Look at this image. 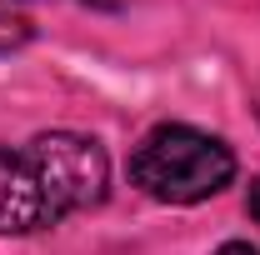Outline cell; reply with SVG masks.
<instances>
[{
    "instance_id": "cell-4",
    "label": "cell",
    "mask_w": 260,
    "mask_h": 255,
    "mask_svg": "<svg viewBox=\"0 0 260 255\" xmlns=\"http://www.w3.org/2000/svg\"><path fill=\"white\" fill-rule=\"evenodd\" d=\"M25 40H30V25L20 15H0V55L15 50V45H25Z\"/></svg>"
},
{
    "instance_id": "cell-3",
    "label": "cell",
    "mask_w": 260,
    "mask_h": 255,
    "mask_svg": "<svg viewBox=\"0 0 260 255\" xmlns=\"http://www.w3.org/2000/svg\"><path fill=\"white\" fill-rule=\"evenodd\" d=\"M40 225H55V210L35 180L25 150L0 145V235H30Z\"/></svg>"
},
{
    "instance_id": "cell-6",
    "label": "cell",
    "mask_w": 260,
    "mask_h": 255,
    "mask_svg": "<svg viewBox=\"0 0 260 255\" xmlns=\"http://www.w3.org/2000/svg\"><path fill=\"white\" fill-rule=\"evenodd\" d=\"M245 205H250V215H255V220H260V180H255V185H250V195H245Z\"/></svg>"
},
{
    "instance_id": "cell-7",
    "label": "cell",
    "mask_w": 260,
    "mask_h": 255,
    "mask_svg": "<svg viewBox=\"0 0 260 255\" xmlns=\"http://www.w3.org/2000/svg\"><path fill=\"white\" fill-rule=\"evenodd\" d=\"M85 5H100V10H115V5H125V0H85Z\"/></svg>"
},
{
    "instance_id": "cell-1",
    "label": "cell",
    "mask_w": 260,
    "mask_h": 255,
    "mask_svg": "<svg viewBox=\"0 0 260 255\" xmlns=\"http://www.w3.org/2000/svg\"><path fill=\"white\" fill-rule=\"evenodd\" d=\"M230 175H235L230 145L195 125H155L130 155V180L165 205L210 200L230 185Z\"/></svg>"
},
{
    "instance_id": "cell-5",
    "label": "cell",
    "mask_w": 260,
    "mask_h": 255,
    "mask_svg": "<svg viewBox=\"0 0 260 255\" xmlns=\"http://www.w3.org/2000/svg\"><path fill=\"white\" fill-rule=\"evenodd\" d=\"M215 255H260L255 245H245V240H230V245H220Z\"/></svg>"
},
{
    "instance_id": "cell-2",
    "label": "cell",
    "mask_w": 260,
    "mask_h": 255,
    "mask_svg": "<svg viewBox=\"0 0 260 255\" xmlns=\"http://www.w3.org/2000/svg\"><path fill=\"white\" fill-rule=\"evenodd\" d=\"M25 160H30L35 180L50 200L55 220L70 215V210H90L105 200V185H110V160L90 135H75V130H50V135H35L25 145Z\"/></svg>"
}]
</instances>
